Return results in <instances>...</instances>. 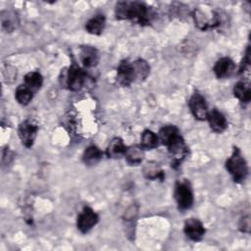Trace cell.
Instances as JSON below:
<instances>
[{
	"instance_id": "obj_1",
	"label": "cell",
	"mask_w": 251,
	"mask_h": 251,
	"mask_svg": "<svg viewBox=\"0 0 251 251\" xmlns=\"http://www.w3.org/2000/svg\"><path fill=\"white\" fill-rule=\"evenodd\" d=\"M115 16L120 21H130L140 25L152 23L155 12L152 7L138 1H120L116 4Z\"/></svg>"
},
{
	"instance_id": "obj_2",
	"label": "cell",
	"mask_w": 251,
	"mask_h": 251,
	"mask_svg": "<svg viewBox=\"0 0 251 251\" xmlns=\"http://www.w3.org/2000/svg\"><path fill=\"white\" fill-rule=\"evenodd\" d=\"M159 141L168 148L172 158V166H179L188 153V147L175 126H163L159 131Z\"/></svg>"
},
{
	"instance_id": "obj_3",
	"label": "cell",
	"mask_w": 251,
	"mask_h": 251,
	"mask_svg": "<svg viewBox=\"0 0 251 251\" xmlns=\"http://www.w3.org/2000/svg\"><path fill=\"white\" fill-rule=\"evenodd\" d=\"M150 73V66L143 59L135 61L123 60L117 68L116 80L122 86H129L134 82L143 81Z\"/></svg>"
},
{
	"instance_id": "obj_4",
	"label": "cell",
	"mask_w": 251,
	"mask_h": 251,
	"mask_svg": "<svg viewBox=\"0 0 251 251\" xmlns=\"http://www.w3.org/2000/svg\"><path fill=\"white\" fill-rule=\"evenodd\" d=\"M226 169L237 183L243 182L248 175V165L237 147H233L230 157L226 161Z\"/></svg>"
},
{
	"instance_id": "obj_5",
	"label": "cell",
	"mask_w": 251,
	"mask_h": 251,
	"mask_svg": "<svg viewBox=\"0 0 251 251\" xmlns=\"http://www.w3.org/2000/svg\"><path fill=\"white\" fill-rule=\"evenodd\" d=\"M62 85L67 87L71 91L80 90L88 80V75L86 72L77 66L75 63H73L67 71H63V78H60Z\"/></svg>"
},
{
	"instance_id": "obj_6",
	"label": "cell",
	"mask_w": 251,
	"mask_h": 251,
	"mask_svg": "<svg viewBox=\"0 0 251 251\" xmlns=\"http://www.w3.org/2000/svg\"><path fill=\"white\" fill-rule=\"evenodd\" d=\"M174 197L179 210L185 211L191 208L194 202V195L188 180L179 179L176 182Z\"/></svg>"
},
{
	"instance_id": "obj_7",
	"label": "cell",
	"mask_w": 251,
	"mask_h": 251,
	"mask_svg": "<svg viewBox=\"0 0 251 251\" xmlns=\"http://www.w3.org/2000/svg\"><path fill=\"white\" fill-rule=\"evenodd\" d=\"M99 217L94 210L88 206H85L77 216L76 227L80 232L86 233L97 225Z\"/></svg>"
},
{
	"instance_id": "obj_8",
	"label": "cell",
	"mask_w": 251,
	"mask_h": 251,
	"mask_svg": "<svg viewBox=\"0 0 251 251\" xmlns=\"http://www.w3.org/2000/svg\"><path fill=\"white\" fill-rule=\"evenodd\" d=\"M37 126L29 120H25L19 125L18 135L22 144L25 147L30 148L33 145L37 135Z\"/></svg>"
},
{
	"instance_id": "obj_9",
	"label": "cell",
	"mask_w": 251,
	"mask_h": 251,
	"mask_svg": "<svg viewBox=\"0 0 251 251\" xmlns=\"http://www.w3.org/2000/svg\"><path fill=\"white\" fill-rule=\"evenodd\" d=\"M188 106L191 114L196 120L205 121L207 119L209 110L206 103V100L202 94L199 92H195L189 98Z\"/></svg>"
},
{
	"instance_id": "obj_10",
	"label": "cell",
	"mask_w": 251,
	"mask_h": 251,
	"mask_svg": "<svg viewBox=\"0 0 251 251\" xmlns=\"http://www.w3.org/2000/svg\"><path fill=\"white\" fill-rule=\"evenodd\" d=\"M183 231L190 240L200 241L205 234V227L198 219L189 218L184 222Z\"/></svg>"
},
{
	"instance_id": "obj_11",
	"label": "cell",
	"mask_w": 251,
	"mask_h": 251,
	"mask_svg": "<svg viewBox=\"0 0 251 251\" xmlns=\"http://www.w3.org/2000/svg\"><path fill=\"white\" fill-rule=\"evenodd\" d=\"M213 71L218 78H226L234 73L235 64L230 58L223 57L216 62Z\"/></svg>"
},
{
	"instance_id": "obj_12",
	"label": "cell",
	"mask_w": 251,
	"mask_h": 251,
	"mask_svg": "<svg viewBox=\"0 0 251 251\" xmlns=\"http://www.w3.org/2000/svg\"><path fill=\"white\" fill-rule=\"evenodd\" d=\"M211 129L217 133L224 132L227 127V121L224 114L217 109L209 111L207 119Z\"/></svg>"
},
{
	"instance_id": "obj_13",
	"label": "cell",
	"mask_w": 251,
	"mask_h": 251,
	"mask_svg": "<svg viewBox=\"0 0 251 251\" xmlns=\"http://www.w3.org/2000/svg\"><path fill=\"white\" fill-rule=\"evenodd\" d=\"M79 58L84 68H93L97 66L100 56L96 48L92 46H82L79 51Z\"/></svg>"
},
{
	"instance_id": "obj_14",
	"label": "cell",
	"mask_w": 251,
	"mask_h": 251,
	"mask_svg": "<svg viewBox=\"0 0 251 251\" xmlns=\"http://www.w3.org/2000/svg\"><path fill=\"white\" fill-rule=\"evenodd\" d=\"M126 150V146L125 145L123 139L120 137H115L109 142L106 149V155L109 158L117 159L122 156H125Z\"/></svg>"
},
{
	"instance_id": "obj_15",
	"label": "cell",
	"mask_w": 251,
	"mask_h": 251,
	"mask_svg": "<svg viewBox=\"0 0 251 251\" xmlns=\"http://www.w3.org/2000/svg\"><path fill=\"white\" fill-rule=\"evenodd\" d=\"M106 25V19L104 15H96L92 17L90 20H88L85 24V29L88 33L94 34V35H100Z\"/></svg>"
},
{
	"instance_id": "obj_16",
	"label": "cell",
	"mask_w": 251,
	"mask_h": 251,
	"mask_svg": "<svg viewBox=\"0 0 251 251\" xmlns=\"http://www.w3.org/2000/svg\"><path fill=\"white\" fill-rule=\"evenodd\" d=\"M1 27L6 32L14 31L19 25V19L17 14L13 11H2L1 12Z\"/></svg>"
},
{
	"instance_id": "obj_17",
	"label": "cell",
	"mask_w": 251,
	"mask_h": 251,
	"mask_svg": "<svg viewBox=\"0 0 251 251\" xmlns=\"http://www.w3.org/2000/svg\"><path fill=\"white\" fill-rule=\"evenodd\" d=\"M234 96L243 104H248L251 100V89L249 83L240 80L233 87Z\"/></svg>"
},
{
	"instance_id": "obj_18",
	"label": "cell",
	"mask_w": 251,
	"mask_h": 251,
	"mask_svg": "<svg viewBox=\"0 0 251 251\" xmlns=\"http://www.w3.org/2000/svg\"><path fill=\"white\" fill-rule=\"evenodd\" d=\"M103 153L102 151L95 145L88 146L83 154H82V161L87 166H94L102 159Z\"/></svg>"
},
{
	"instance_id": "obj_19",
	"label": "cell",
	"mask_w": 251,
	"mask_h": 251,
	"mask_svg": "<svg viewBox=\"0 0 251 251\" xmlns=\"http://www.w3.org/2000/svg\"><path fill=\"white\" fill-rule=\"evenodd\" d=\"M125 157L128 164L139 165L144 158V149L138 145L126 147Z\"/></svg>"
},
{
	"instance_id": "obj_20",
	"label": "cell",
	"mask_w": 251,
	"mask_h": 251,
	"mask_svg": "<svg viewBox=\"0 0 251 251\" xmlns=\"http://www.w3.org/2000/svg\"><path fill=\"white\" fill-rule=\"evenodd\" d=\"M24 84L26 85L29 89H31L33 92L38 90L42 83H43V77L39 72H29L25 75L24 78Z\"/></svg>"
},
{
	"instance_id": "obj_21",
	"label": "cell",
	"mask_w": 251,
	"mask_h": 251,
	"mask_svg": "<svg viewBox=\"0 0 251 251\" xmlns=\"http://www.w3.org/2000/svg\"><path fill=\"white\" fill-rule=\"evenodd\" d=\"M159 144V137L158 135L153 132L150 129H145L142 134H141V142H140V146L143 149H154L158 146Z\"/></svg>"
},
{
	"instance_id": "obj_22",
	"label": "cell",
	"mask_w": 251,
	"mask_h": 251,
	"mask_svg": "<svg viewBox=\"0 0 251 251\" xmlns=\"http://www.w3.org/2000/svg\"><path fill=\"white\" fill-rule=\"evenodd\" d=\"M32 97H33V91L25 84L19 85L18 88L16 89L15 98L18 101V103L21 105H24V106L27 105L32 100Z\"/></svg>"
},
{
	"instance_id": "obj_23",
	"label": "cell",
	"mask_w": 251,
	"mask_h": 251,
	"mask_svg": "<svg viewBox=\"0 0 251 251\" xmlns=\"http://www.w3.org/2000/svg\"><path fill=\"white\" fill-rule=\"evenodd\" d=\"M144 176L148 179H164V172L156 164H147L144 168Z\"/></svg>"
},
{
	"instance_id": "obj_24",
	"label": "cell",
	"mask_w": 251,
	"mask_h": 251,
	"mask_svg": "<svg viewBox=\"0 0 251 251\" xmlns=\"http://www.w3.org/2000/svg\"><path fill=\"white\" fill-rule=\"evenodd\" d=\"M3 76L7 83H12L17 77V69L13 66L6 65L3 68Z\"/></svg>"
},
{
	"instance_id": "obj_25",
	"label": "cell",
	"mask_w": 251,
	"mask_h": 251,
	"mask_svg": "<svg viewBox=\"0 0 251 251\" xmlns=\"http://www.w3.org/2000/svg\"><path fill=\"white\" fill-rule=\"evenodd\" d=\"M238 228L240 231L245 232V233H249L250 232V217L249 215L243 216L238 224Z\"/></svg>"
},
{
	"instance_id": "obj_26",
	"label": "cell",
	"mask_w": 251,
	"mask_h": 251,
	"mask_svg": "<svg viewBox=\"0 0 251 251\" xmlns=\"http://www.w3.org/2000/svg\"><path fill=\"white\" fill-rule=\"evenodd\" d=\"M250 66V47L249 45L247 46L246 48V51H245V55H244V58L241 62V65H240V68H239V74H242L244 73L245 71L248 70Z\"/></svg>"
}]
</instances>
